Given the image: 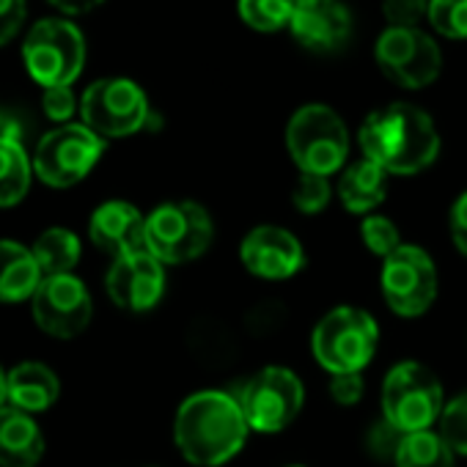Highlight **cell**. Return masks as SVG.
Segmentation results:
<instances>
[{
	"label": "cell",
	"instance_id": "obj_1",
	"mask_svg": "<svg viewBox=\"0 0 467 467\" xmlns=\"http://www.w3.org/2000/svg\"><path fill=\"white\" fill-rule=\"evenodd\" d=\"M248 420L234 399L223 390H198L182 401L173 420L179 453L195 467H220L248 442Z\"/></svg>",
	"mask_w": 467,
	"mask_h": 467
},
{
	"label": "cell",
	"instance_id": "obj_2",
	"mask_svg": "<svg viewBox=\"0 0 467 467\" xmlns=\"http://www.w3.org/2000/svg\"><path fill=\"white\" fill-rule=\"evenodd\" d=\"M363 157L388 176L426 171L440 154V135L431 116L410 102H393L366 116L358 132Z\"/></svg>",
	"mask_w": 467,
	"mask_h": 467
},
{
	"label": "cell",
	"instance_id": "obj_3",
	"mask_svg": "<svg viewBox=\"0 0 467 467\" xmlns=\"http://www.w3.org/2000/svg\"><path fill=\"white\" fill-rule=\"evenodd\" d=\"M379 344V327L374 317L355 306H338L327 311L314 333H311V349L319 366L333 374H360Z\"/></svg>",
	"mask_w": 467,
	"mask_h": 467
},
{
	"label": "cell",
	"instance_id": "obj_4",
	"mask_svg": "<svg viewBox=\"0 0 467 467\" xmlns=\"http://www.w3.org/2000/svg\"><path fill=\"white\" fill-rule=\"evenodd\" d=\"M286 149L300 173L333 176L349 157V130L327 105H306L286 124Z\"/></svg>",
	"mask_w": 467,
	"mask_h": 467
},
{
	"label": "cell",
	"instance_id": "obj_5",
	"mask_svg": "<svg viewBox=\"0 0 467 467\" xmlns=\"http://www.w3.org/2000/svg\"><path fill=\"white\" fill-rule=\"evenodd\" d=\"M442 407V385L429 366L404 360L388 371L382 382V412L393 431H426L440 420Z\"/></svg>",
	"mask_w": 467,
	"mask_h": 467
},
{
	"label": "cell",
	"instance_id": "obj_6",
	"mask_svg": "<svg viewBox=\"0 0 467 467\" xmlns=\"http://www.w3.org/2000/svg\"><path fill=\"white\" fill-rule=\"evenodd\" d=\"M214 223L195 201H168L146 217V248L162 265H187L209 251Z\"/></svg>",
	"mask_w": 467,
	"mask_h": 467
},
{
	"label": "cell",
	"instance_id": "obj_7",
	"mask_svg": "<svg viewBox=\"0 0 467 467\" xmlns=\"http://www.w3.org/2000/svg\"><path fill=\"white\" fill-rule=\"evenodd\" d=\"M23 61L39 86H72L86 64V39L69 20H42L26 36Z\"/></svg>",
	"mask_w": 467,
	"mask_h": 467
},
{
	"label": "cell",
	"instance_id": "obj_8",
	"mask_svg": "<svg viewBox=\"0 0 467 467\" xmlns=\"http://www.w3.org/2000/svg\"><path fill=\"white\" fill-rule=\"evenodd\" d=\"M306 401V388L292 368L267 366L256 371L240 393V407L254 431L278 434L289 429Z\"/></svg>",
	"mask_w": 467,
	"mask_h": 467
},
{
	"label": "cell",
	"instance_id": "obj_9",
	"mask_svg": "<svg viewBox=\"0 0 467 467\" xmlns=\"http://www.w3.org/2000/svg\"><path fill=\"white\" fill-rule=\"evenodd\" d=\"M83 124L105 138H127L146 127L151 110L143 88L127 78H105L86 88L80 102Z\"/></svg>",
	"mask_w": 467,
	"mask_h": 467
},
{
	"label": "cell",
	"instance_id": "obj_10",
	"mask_svg": "<svg viewBox=\"0 0 467 467\" xmlns=\"http://www.w3.org/2000/svg\"><path fill=\"white\" fill-rule=\"evenodd\" d=\"M105 140L86 124H64L47 132L34 154L36 176L50 187H72L83 182L99 162Z\"/></svg>",
	"mask_w": 467,
	"mask_h": 467
},
{
	"label": "cell",
	"instance_id": "obj_11",
	"mask_svg": "<svg viewBox=\"0 0 467 467\" xmlns=\"http://www.w3.org/2000/svg\"><path fill=\"white\" fill-rule=\"evenodd\" d=\"M382 297L396 317H423L437 300V267L418 245H401L382 262Z\"/></svg>",
	"mask_w": 467,
	"mask_h": 467
},
{
	"label": "cell",
	"instance_id": "obj_12",
	"mask_svg": "<svg viewBox=\"0 0 467 467\" xmlns=\"http://www.w3.org/2000/svg\"><path fill=\"white\" fill-rule=\"evenodd\" d=\"M377 67L401 88H426L442 72L440 45L420 28H388L374 47Z\"/></svg>",
	"mask_w": 467,
	"mask_h": 467
},
{
	"label": "cell",
	"instance_id": "obj_13",
	"mask_svg": "<svg viewBox=\"0 0 467 467\" xmlns=\"http://www.w3.org/2000/svg\"><path fill=\"white\" fill-rule=\"evenodd\" d=\"M31 308H34L36 325L53 338L80 336L94 317L91 295L86 284L75 275L45 278L31 300Z\"/></svg>",
	"mask_w": 467,
	"mask_h": 467
},
{
	"label": "cell",
	"instance_id": "obj_14",
	"mask_svg": "<svg viewBox=\"0 0 467 467\" xmlns=\"http://www.w3.org/2000/svg\"><path fill=\"white\" fill-rule=\"evenodd\" d=\"M108 297L132 314L151 311L165 295V267L149 251L113 259V267L105 278Z\"/></svg>",
	"mask_w": 467,
	"mask_h": 467
},
{
	"label": "cell",
	"instance_id": "obj_15",
	"mask_svg": "<svg viewBox=\"0 0 467 467\" xmlns=\"http://www.w3.org/2000/svg\"><path fill=\"white\" fill-rule=\"evenodd\" d=\"M240 259L251 275L265 281H286L306 267L303 243L281 225H256L248 231L240 245Z\"/></svg>",
	"mask_w": 467,
	"mask_h": 467
},
{
	"label": "cell",
	"instance_id": "obj_16",
	"mask_svg": "<svg viewBox=\"0 0 467 467\" xmlns=\"http://www.w3.org/2000/svg\"><path fill=\"white\" fill-rule=\"evenodd\" d=\"M292 36L314 53H338L352 36V15L341 0H295Z\"/></svg>",
	"mask_w": 467,
	"mask_h": 467
},
{
	"label": "cell",
	"instance_id": "obj_17",
	"mask_svg": "<svg viewBox=\"0 0 467 467\" xmlns=\"http://www.w3.org/2000/svg\"><path fill=\"white\" fill-rule=\"evenodd\" d=\"M91 243L113 259L130 256L146 248V217L127 201H108L94 209L88 223Z\"/></svg>",
	"mask_w": 467,
	"mask_h": 467
},
{
	"label": "cell",
	"instance_id": "obj_18",
	"mask_svg": "<svg viewBox=\"0 0 467 467\" xmlns=\"http://www.w3.org/2000/svg\"><path fill=\"white\" fill-rule=\"evenodd\" d=\"M42 453L45 437L36 420L17 407H0V467H36Z\"/></svg>",
	"mask_w": 467,
	"mask_h": 467
},
{
	"label": "cell",
	"instance_id": "obj_19",
	"mask_svg": "<svg viewBox=\"0 0 467 467\" xmlns=\"http://www.w3.org/2000/svg\"><path fill=\"white\" fill-rule=\"evenodd\" d=\"M6 390H9V401L12 407L23 410V412H42L50 410L58 401L61 393V382L56 377L53 368H47L45 363H20L6 374Z\"/></svg>",
	"mask_w": 467,
	"mask_h": 467
},
{
	"label": "cell",
	"instance_id": "obj_20",
	"mask_svg": "<svg viewBox=\"0 0 467 467\" xmlns=\"http://www.w3.org/2000/svg\"><path fill=\"white\" fill-rule=\"evenodd\" d=\"M42 281L45 275L31 248L12 240H0V303L34 300Z\"/></svg>",
	"mask_w": 467,
	"mask_h": 467
},
{
	"label": "cell",
	"instance_id": "obj_21",
	"mask_svg": "<svg viewBox=\"0 0 467 467\" xmlns=\"http://www.w3.org/2000/svg\"><path fill=\"white\" fill-rule=\"evenodd\" d=\"M336 192L347 212L368 217L388 195V173L377 162L363 157V160L347 165V171L338 179Z\"/></svg>",
	"mask_w": 467,
	"mask_h": 467
},
{
	"label": "cell",
	"instance_id": "obj_22",
	"mask_svg": "<svg viewBox=\"0 0 467 467\" xmlns=\"http://www.w3.org/2000/svg\"><path fill=\"white\" fill-rule=\"evenodd\" d=\"M34 160L26 154L23 143L4 130L0 132V206H17L31 187Z\"/></svg>",
	"mask_w": 467,
	"mask_h": 467
},
{
	"label": "cell",
	"instance_id": "obj_23",
	"mask_svg": "<svg viewBox=\"0 0 467 467\" xmlns=\"http://www.w3.org/2000/svg\"><path fill=\"white\" fill-rule=\"evenodd\" d=\"M34 259L45 278L53 275H72L80 262V240L69 228H47L34 243Z\"/></svg>",
	"mask_w": 467,
	"mask_h": 467
},
{
	"label": "cell",
	"instance_id": "obj_24",
	"mask_svg": "<svg viewBox=\"0 0 467 467\" xmlns=\"http://www.w3.org/2000/svg\"><path fill=\"white\" fill-rule=\"evenodd\" d=\"M393 459L396 467H456L453 448L434 429L401 434Z\"/></svg>",
	"mask_w": 467,
	"mask_h": 467
},
{
	"label": "cell",
	"instance_id": "obj_25",
	"mask_svg": "<svg viewBox=\"0 0 467 467\" xmlns=\"http://www.w3.org/2000/svg\"><path fill=\"white\" fill-rule=\"evenodd\" d=\"M237 12L254 31L275 34L292 23L295 0H237Z\"/></svg>",
	"mask_w": 467,
	"mask_h": 467
},
{
	"label": "cell",
	"instance_id": "obj_26",
	"mask_svg": "<svg viewBox=\"0 0 467 467\" xmlns=\"http://www.w3.org/2000/svg\"><path fill=\"white\" fill-rule=\"evenodd\" d=\"M360 237H363V245L368 248V254L379 256L382 262L404 245L396 223L385 214H368L360 225Z\"/></svg>",
	"mask_w": 467,
	"mask_h": 467
},
{
	"label": "cell",
	"instance_id": "obj_27",
	"mask_svg": "<svg viewBox=\"0 0 467 467\" xmlns=\"http://www.w3.org/2000/svg\"><path fill=\"white\" fill-rule=\"evenodd\" d=\"M426 20L445 39H467V0H429Z\"/></svg>",
	"mask_w": 467,
	"mask_h": 467
},
{
	"label": "cell",
	"instance_id": "obj_28",
	"mask_svg": "<svg viewBox=\"0 0 467 467\" xmlns=\"http://www.w3.org/2000/svg\"><path fill=\"white\" fill-rule=\"evenodd\" d=\"M437 431L453 448V453L467 456V393L451 399L442 407V415L437 420Z\"/></svg>",
	"mask_w": 467,
	"mask_h": 467
},
{
	"label": "cell",
	"instance_id": "obj_29",
	"mask_svg": "<svg viewBox=\"0 0 467 467\" xmlns=\"http://www.w3.org/2000/svg\"><path fill=\"white\" fill-rule=\"evenodd\" d=\"M333 187H330V176H317V173H300L295 190H292V201L303 214H317L330 203Z\"/></svg>",
	"mask_w": 467,
	"mask_h": 467
},
{
	"label": "cell",
	"instance_id": "obj_30",
	"mask_svg": "<svg viewBox=\"0 0 467 467\" xmlns=\"http://www.w3.org/2000/svg\"><path fill=\"white\" fill-rule=\"evenodd\" d=\"M388 28H418L429 17V0H382Z\"/></svg>",
	"mask_w": 467,
	"mask_h": 467
},
{
	"label": "cell",
	"instance_id": "obj_31",
	"mask_svg": "<svg viewBox=\"0 0 467 467\" xmlns=\"http://www.w3.org/2000/svg\"><path fill=\"white\" fill-rule=\"evenodd\" d=\"M42 108L47 113L50 121L56 124H69V119L75 116L78 110V99L72 94V86H56V88H45V97H42Z\"/></svg>",
	"mask_w": 467,
	"mask_h": 467
},
{
	"label": "cell",
	"instance_id": "obj_32",
	"mask_svg": "<svg viewBox=\"0 0 467 467\" xmlns=\"http://www.w3.org/2000/svg\"><path fill=\"white\" fill-rule=\"evenodd\" d=\"M363 393H366V382H363L360 374H333V379H330V396L341 407L358 404L363 399Z\"/></svg>",
	"mask_w": 467,
	"mask_h": 467
},
{
	"label": "cell",
	"instance_id": "obj_33",
	"mask_svg": "<svg viewBox=\"0 0 467 467\" xmlns=\"http://www.w3.org/2000/svg\"><path fill=\"white\" fill-rule=\"evenodd\" d=\"M26 23V0H0V45L12 42Z\"/></svg>",
	"mask_w": 467,
	"mask_h": 467
},
{
	"label": "cell",
	"instance_id": "obj_34",
	"mask_svg": "<svg viewBox=\"0 0 467 467\" xmlns=\"http://www.w3.org/2000/svg\"><path fill=\"white\" fill-rule=\"evenodd\" d=\"M451 240L456 251L467 259V192H462L451 209Z\"/></svg>",
	"mask_w": 467,
	"mask_h": 467
},
{
	"label": "cell",
	"instance_id": "obj_35",
	"mask_svg": "<svg viewBox=\"0 0 467 467\" xmlns=\"http://www.w3.org/2000/svg\"><path fill=\"white\" fill-rule=\"evenodd\" d=\"M50 4H53L56 9L67 12V15H86V12L97 9V6L102 4V0H50Z\"/></svg>",
	"mask_w": 467,
	"mask_h": 467
},
{
	"label": "cell",
	"instance_id": "obj_36",
	"mask_svg": "<svg viewBox=\"0 0 467 467\" xmlns=\"http://www.w3.org/2000/svg\"><path fill=\"white\" fill-rule=\"evenodd\" d=\"M4 401H9V390H6V371L0 368V407H4Z\"/></svg>",
	"mask_w": 467,
	"mask_h": 467
},
{
	"label": "cell",
	"instance_id": "obj_37",
	"mask_svg": "<svg viewBox=\"0 0 467 467\" xmlns=\"http://www.w3.org/2000/svg\"><path fill=\"white\" fill-rule=\"evenodd\" d=\"M0 132H4V116H0Z\"/></svg>",
	"mask_w": 467,
	"mask_h": 467
},
{
	"label": "cell",
	"instance_id": "obj_38",
	"mask_svg": "<svg viewBox=\"0 0 467 467\" xmlns=\"http://www.w3.org/2000/svg\"><path fill=\"white\" fill-rule=\"evenodd\" d=\"M289 467H303V464H289Z\"/></svg>",
	"mask_w": 467,
	"mask_h": 467
}]
</instances>
